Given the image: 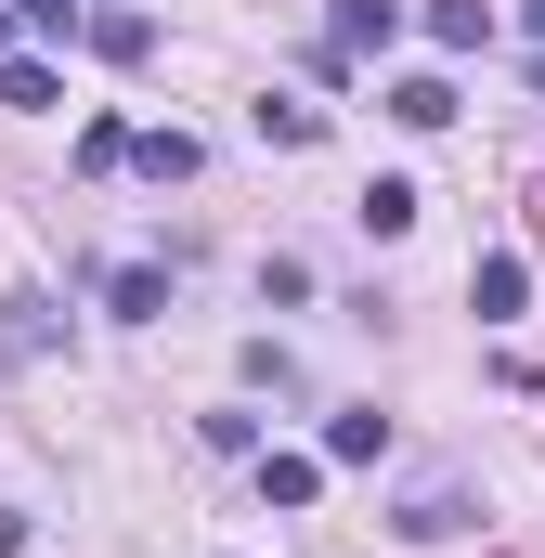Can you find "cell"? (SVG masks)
<instances>
[{
  "label": "cell",
  "instance_id": "8fae6325",
  "mask_svg": "<svg viewBox=\"0 0 545 558\" xmlns=\"http://www.w3.org/2000/svg\"><path fill=\"white\" fill-rule=\"evenodd\" d=\"M390 118H403V131H441V118H455V78H403Z\"/></svg>",
  "mask_w": 545,
  "mask_h": 558
},
{
  "label": "cell",
  "instance_id": "ac0fdd59",
  "mask_svg": "<svg viewBox=\"0 0 545 558\" xmlns=\"http://www.w3.org/2000/svg\"><path fill=\"white\" fill-rule=\"evenodd\" d=\"M533 39H545V0H533Z\"/></svg>",
  "mask_w": 545,
  "mask_h": 558
},
{
  "label": "cell",
  "instance_id": "52a82bcc",
  "mask_svg": "<svg viewBox=\"0 0 545 558\" xmlns=\"http://www.w3.org/2000/svg\"><path fill=\"white\" fill-rule=\"evenodd\" d=\"M0 351H13V364H39V351H52V299H39V286L0 312Z\"/></svg>",
  "mask_w": 545,
  "mask_h": 558
},
{
  "label": "cell",
  "instance_id": "8992f818",
  "mask_svg": "<svg viewBox=\"0 0 545 558\" xmlns=\"http://www.w3.org/2000/svg\"><path fill=\"white\" fill-rule=\"evenodd\" d=\"M390 454V416H325V468H377Z\"/></svg>",
  "mask_w": 545,
  "mask_h": 558
},
{
  "label": "cell",
  "instance_id": "7a4b0ae2",
  "mask_svg": "<svg viewBox=\"0 0 545 558\" xmlns=\"http://www.w3.org/2000/svg\"><path fill=\"white\" fill-rule=\"evenodd\" d=\"M441 533H468V494L455 481H415L403 494V546H441Z\"/></svg>",
  "mask_w": 545,
  "mask_h": 558
},
{
  "label": "cell",
  "instance_id": "ba28073f",
  "mask_svg": "<svg viewBox=\"0 0 545 558\" xmlns=\"http://www.w3.org/2000/svg\"><path fill=\"white\" fill-rule=\"evenodd\" d=\"M261 494L272 507H312L325 494V454H261Z\"/></svg>",
  "mask_w": 545,
  "mask_h": 558
},
{
  "label": "cell",
  "instance_id": "5b68a950",
  "mask_svg": "<svg viewBox=\"0 0 545 558\" xmlns=\"http://www.w3.org/2000/svg\"><path fill=\"white\" fill-rule=\"evenodd\" d=\"M78 39H92V52H105V65H143V52H156V13H92V26H78Z\"/></svg>",
  "mask_w": 545,
  "mask_h": 558
},
{
  "label": "cell",
  "instance_id": "7c38bea8",
  "mask_svg": "<svg viewBox=\"0 0 545 558\" xmlns=\"http://www.w3.org/2000/svg\"><path fill=\"white\" fill-rule=\"evenodd\" d=\"M105 299H118V325H156V312H169V274H143V260H131Z\"/></svg>",
  "mask_w": 545,
  "mask_h": 558
},
{
  "label": "cell",
  "instance_id": "9c48e42d",
  "mask_svg": "<svg viewBox=\"0 0 545 558\" xmlns=\"http://www.w3.org/2000/svg\"><path fill=\"white\" fill-rule=\"evenodd\" d=\"M131 169H156V182H195V131H131Z\"/></svg>",
  "mask_w": 545,
  "mask_h": 558
},
{
  "label": "cell",
  "instance_id": "e0dca14e",
  "mask_svg": "<svg viewBox=\"0 0 545 558\" xmlns=\"http://www.w3.org/2000/svg\"><path fill=\"white\" fill-rule=\"evenodd\" d=\"M0 52H13V0H0Z\"/></svg>",
  "mask_w": 545,
  "mask_h": 558
},
{
  "label": "cell",
  "instance_id": "30bf717a",
  "mask_svg": "<svg viewBox=\"0 0 545 558\" xmlns=\"http://www.w3.org/2000/svg\"><path fill=\"white\" fill-rule=\"evenodd\" d=\"M428 39H441V52H481L494 13H481V0H428Z\"/></svg>",
  "mask_w": 545,
  "mask_h": 558
},
{
  "label": "cell",
  "instance_id": "2e32d148",
  "mask_svg": "<svg viewBox=\"0 0 545 558\" xmlns=\"http://www.w3.org/2000/svg\"><path fill=\"white\" fill-rule=\"evenodd\" d=\"M0 558H26V520H13V507H0Z\"/></svg>",
  "mask_w": 545,
  "mask_h": 558
},
{
  "label": "cell",
  "instance_id": "6da1fadb",
  "mask_svg": "<svg viewBox=\"0 0 545 558\" xmlns=\"http://www.w3.org/2000/svg\"><path fill=\"white\" fill-rule=\"evenodd\" d=\"M390 26H403L390 0H338V26H325V52H338V65H364V52H390Z\"/></svg>",
  "mask_w": 545,
  "mask_h": 558
},
{
  "label": "cell",
  "instance_id": "277c9868",
  "mask_svg": "<svg viewBox=\"0 0 545 558\" xmlns=\"http://www.w3.org/2000/svg\"><path fill=\"white\" fill-rule=\"evenodd\" d=\"M0 105H13V118H39V105H65V78H52L39 52H0Z\"/></svg>",
  "mask_w": 545,
  "mask_h": 558
},
{
  "label": "cell",
  "instance_id": "4fadbf2b",
  "mask_svg": "<svg viewBox=\"0 0 545 558\" xmlns=\"http://www.w3.org/2000/svg\"><path fill=\"white\" fill-rule=\"evenodd\" d=\"M364 234H415V182H364Z\"/></svg>",
  "mask_w": 545,
  "mask_h": 558
},
{
  "label": "cell",
  "instance_id": "9a60e30c",
  "mask_svg": "<svg viewBox=\"0 0 545 558\" xmlns=\"http://www.w3.org/2000/svg\"><path fill=\"white\" fill-rule=\"evenodd\" d=\"M13 26H39V39H65V26H92L78 0H13Z\"/></svg>",
  "mask_w": 545,
  "mask_h": 558
},
{
  "label": "cell",
  "instance_id": "3957f363",
  "mask_svg": "<svg viewBox=\"0 0 545 558\" xmlns=\"http://www.w3.org/2000/svg\"><path fill=\"white\" fill-rule=\"evenodd\" d=\"M468 299H481V325H507V312L533 299V260H507V247H494V260L468 274Z\"/></svg>",
  "mask_w": 545,
  "mask_h": 558
},
{
  "label": "cell",
  "instance_id": "5bb4252c",
  "mask_svg": "<svg viewBox=\"0 0 545 558\" xmlns=\"http://www.w3.org/2000/svg\"><path fill=\"white\" fill-rule=\"evenodd\" d=\"M247 131L261 143H325V118H312V105H247Z\"/></svg>",
  "mask_w": 545,
  "mask_h": 558
}]
</instances>
